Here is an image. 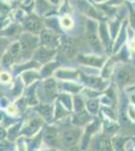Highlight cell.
I'll return each mask as SVG.
<instances>
[{
    "instance_id": "1",
    "label": "cell",
    "mask_w": 135,
    "mask_h": 151,
    "mask_svg": "<svg viewBox=\"0 0 135 151\" xmlns=\"http://www.w3.org/2000/svg\"><path fill=\"white\" fill-rule=\"evenodd\" d=\"M84 130L80 128H68L60 134V142L65 147L70 148L77 145L79 140L82 138Z\"/></svg>"
},
{
    "instance_id": "2",
    "label": "cell",
    "mask_w": 135,
    "mask_h": 151,
    "mask_svg": "<svg viewBox=\"0 0 135 151\" xmlns=\"http://www.w3.org/2000/svg\"><path fill=\"white\" fill-rule=\"evenodd\" d=\"M41 121L43 120L40 118H33L31 120H28L25 126L20 129V135H24L28 138L35 136L36 134L40 132V127L43 124Z\"/></svg>"
},
{
    "instance_id": "3",
    "label": "cell",
    "mask_w": 135,
    "mask_h": 151,
    "mask_svg": "<svg viewBox=\"0 0 135 151\" xmlns=\"http://www.w3.org/2000/svg\"><path fill=\"white\" fill-rule=\"evenodd\" d=\"M43 141L48 147L53 148L60 142V132L56 127H48L43 132Z\"/></svg>"
},
{
    "instance_id": "4",
    "label": "cell",
    "mask_w": 135,
    "mask_h": 151,
    "mask_svg": "<svg viewBox=\"0 0 135 151\" xmlns=\"http://www.w3.org/2000/svg\"><path fill=\"white\" fill-rule=\"evenodd\" d=\"M93 147L95 151H115L112 142L106 136H97L93 140Z\"/></svg>"
},
{
    "instance_id": "5",
    "label": "cell",
    "mask_w": 135,
    "mask_h": 151,
    "mask_svg": "<svg viewBox=\"0 0 135 151\" xmlns=\"http://www.w3.org/2000/svg\"><path fill=\"white\" fill-rule=\"evenodd\" d=\"M128 115L130 117V119H131L133 122H135V107H133V106H130L129 107Z\"/></svg>"
},
{
    "instance_id": "6",
    "label": "cell",
    "mask_w": 135,
    "mask_h": 151,
    "mask_svg": "<svg viewBox=\"0 0 135 151\" xmlns=\"http://www.w3.org/2000/svg\"><path fill=\"white\" fill-rule=\"evenodd\" d=\"M62 24L64 26H66V27H71V26H72V21H71L70 18L65 17L62 20Z\"/></svg>"
},
{
    "instance_id": "7",
    "label": "cell",
    "mask_w": 135,
    "mask_h": 151,
    "mask_svg": "<svg viewBox=\"0 0 135 151\" xmlns=\"http://www.w3.org/2000/svg\"><path fill=\"white\" fill-rule=\"evenodd\" d=\"M16 112H17V109L14 105H10V106L8 107V113L10 114V115H14Z\"/></svg>"
},
{
    "instance_id": "8",
    "label": "cell",
    "mask_w": 135,
    "mask_h": 151,
    "mask_svg": "<svg viewBox=\"0 0 135 151\" xmlns=\"http://www.w3.org/2000/svg\"><path fill=\"white\" fill-rule=\"evenodd\" d=\"M35 151H40V150H35Z\"/></svg>"
}]
</instances>
